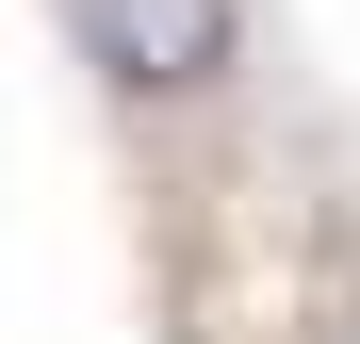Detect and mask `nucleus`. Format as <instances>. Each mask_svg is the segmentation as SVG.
<instances>
[{
    "mask_svg": "<svg viewBox=\"0 0 360 344\" xmlns=\"http://www.w3.org/2000/svg\"><path fill=\"white\" fill-rule=\"evenodd\" d=\"M66 33H82V66L115 98H213L229 49H246L229 0H66Z\"/></svg>",
    "mask_w": 360,
    "mask_h": 344,
    "instance_id": "nucleus-1",
    "label": "nucleus"
}]
</instances>
